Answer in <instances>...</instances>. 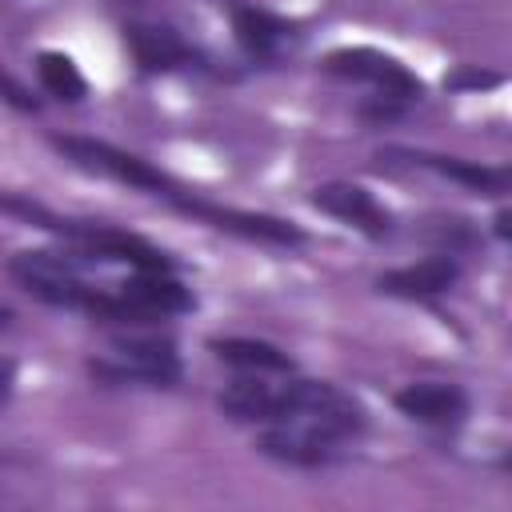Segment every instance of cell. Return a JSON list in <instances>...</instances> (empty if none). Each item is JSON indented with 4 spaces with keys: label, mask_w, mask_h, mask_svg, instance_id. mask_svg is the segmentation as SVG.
<instances>
[{
    "label": "cell",
    "mask_w": 512,
    "mask_h": 512,
    "mask_svg": "<svg viewBox=\"0 0 512 512\" xmlns=\"http://www.w3.org/2000/svg\"><path fill=\"white\" fill-rule=\"evenodd\" d=\"M48 144L56 148L60 160H68L72 168L88 172V176H100V180H116L148 200H160L164 208H172L176 216L192 220V224H204L212 232H224V236H236V240H248V244H260V248H304L308 244V232L288 220V216H276V212H252V208H232V204H220L196 188H188L184 180H176L172 172H164L160 164L144 160L140 152H128L112 140H100V136H80V132H52Z\"/></svg>",
    "instance_id": "obj_1"
},
{
    "label": "cell",
    "mask_w": 512,
    "mask_h": 512,
    "mask_svg": "<svg viewBox=\"0 0 512 512\" xmlns=\"http://www.w3.org/2000/svg\"><path fill=\"white\" fill-rule=\"evenodd\" d=\"M216 412L232 424L244 428H264L280 420H304L336 432L340 440L356 444L368 432V408L340 384L332 380H312V376H236L216 392Z\"/></svg>",
    "instance_id": "obj_2"
},
{
    "label": "cell",
    "mask_w": 512,
    "mask_h": 512,
    "mask_svg": "<svg viewBox=\"0 0 512 512\" xmlns=\"http://www.w3.org/2000/svg\"><path fill=\"white\" fill-rule=\"evenodd\" d=\"M0 212L16 216L48 236H56L68 252H76L84 264H116L128 272H152V268H180L172 252H164L160 244H152L148 236L120 228L112 220H92V216H68L56 212L40 200H32L28 192H8L0 188Z\"/></svg>",
    "instance_id": "obj_3"
},
{
    "label": "cell",
    "mask_w": 512,
    "mask_h": 512,
    "mask_svg": "<svg viewBox=\"0 0 512 512\" xmlns=\"http://www.w3.org/2000/svg\"><path fill=\"white\" fill-rule=\"evenodd\" d=\"M84 372L96 388H176L184 380V356L172 336L152 328H124L108 352H92Z\"/></svg>",
    "instance_id": "obj_4"
},
{
    "label": "cell",
    "mask_w": 512,
    "mask_h": 512,
    "mask_svg": "<svg viewBox=\"0 0 512 512\" xmlns=\"http://www.w3.org/2000/svg\"><path fill=\"white\" fill-rule=\"evenodd\" d=\"M84 260L68 248H20L8 256L4 272L12 284H20L32 300L60 308V312H80L88 320H96L100 300H104V284L84 276Z\"/></svg>",
    "instance_id": "obj_5"
},
{
    "label": "cell",
    "mask_w": 512,
    "mask_h": 512,
    "mask_svg": "<svg viewBox=\"0 0 512 512\" xmlns=\"http://www.w3.org/2000/svg\"><path fill=\"white\" fill-rule=\"evenodd\" d=\"M120 40H124V52H128V60L140 76H180V72L228 76L208 48L188 40L168 20H124Z\"/></svg>",
    "instance_id": "obj_6"
},
{
    "label": "cell",
    "mask_w": 512,
    "mask_h": 512,
    "mask_svg": "<svg viewBox=\"0 0 512 512\" xmlns=\"http://www.w3.org/2000/svg\"><path fill=\"white\" fill-rule=\"evenodd\" d=\"M320 72L332 76V80H344V84H360L368 92H388V96H400L408 104H420L424 100V80L392 52L384 48H372V44H340L332 52L320 56Z\"/></svg>",
    "instance_id": "obj_7"
},
{
    "label": "cell",
    "mask_w": 512,
    "mask_h": 512,
    "mask_svg": "<svg viewBox=\"0 0 512 512\" xmlns=\"http://www.w3.org/2000/svg\"><path fill=\"white\" fill-rule=\"evenodd\" d=\"M256 456L292 468V472H328L336 464H344L348 456V440H340L336 432L320 428V424H304V420H280V424H264L252 436Z\"/></svg>",
    "instance_id": "obj_8"
},
{
    "label": "cell",
    "mask_w": 512,
    "mask_h": 512,
    "mask_svg": "<svg viewBox=\"0 0 512 512\" xmlns=\"http://www.w3.org/2000/svg\"><path fill=\"white\" fill-rule=\"evenodd\" d=\"M228 24H232V40H236L240 56L252 68L280 64L304 40V24L300 20H292L284 12H272L264 4H228Z\"/></svg>",
    "instance_id": "obj_9"
},
{
    "label": "cell",
    "mask_w": 512,
    "mask_h": 512,
    "mask_svg": "<svg viewBox=\"0 0 512 512\" xmlns=\"http://www.w3.org/2000/svg\"><path fill=\"white\" fill-rule=\"evenodd\" d=\"M464 280V260L456 252H428L412 264H396L376 272L372 288L388 300H404V304H436L444 296H452Z\"/></svg>",
    "instance_id": "obj_10"
},
{
    "label": "cell",
    "mask_w": 512,
    "mask_h": 512,
    "mask_svg": "<svg viewBox=\"0 0 512 512\" xmlns=\"http://www.w3.org/2000/svg\"><path fill=\"white\" fill-rule=\"evenodd\" d=\"M308 200H312L316 212L332 216L336 224L360 232L372 244H380V240H388L396 232V212L372 188H364L356 180H324V184L312 188Z\"/></svg>",
    "instance_id": "obj_11"
},
{
    "label": "cell",
    "mask_w": 512,
    "mask_h": 512,
    "mask_svg": "<svg viewBox=\"0 0 512 512\" xmlns=\"http://www.w3.org/2000/svg\"><path fill=\"white\" fill-rule=\"evenodd\" d=\"M380 160H396L408 168H424L440 180H452L456 188L472 196H492L504 200L512 188V168L508 164H488V160H468L456 152H432V148H384Z\"/></svg>",
    "instance_id": "obj_12"
},
{
    "label": "cell",
    "mask_w": 512,
    "mask_h": 512,
    "mask_svg": "<svg viewBox=\"0 0 512 512\" xmlns=\"http://www.w3.org/2000/svg\"><path fill=\"white\" fill-rule=\"evenodd\" d=\"M392 408L428 428V432H440V436H452L468 424L472 416V396L464 384L456 380H408L404 388L392 392Z\"/></svg>",
    "instance_id": "obj_13"
},
{
    "label": "cell",
    "mask_w": 512,
    "mask_h": 512,
    "mask_svg": "<svg viewBox=\"0 0 512 512\" xmlns=\"http://www.w3.org/2000/svg\"><path fill=\"white\" fill-rule=\"evenodd\" d=\"M204 348L212 352V360H220L236 376H288V372H296L292 352L264 340V336H208Z\"/></svg>",
    "instance_id": "obj_14"
},
{
    "label": "cell",
    "mask_w": 512,
    "mask_h": 512,
    "mask_svg": "<svg viewBox=\"0 0 512 512\" xmlns=\"http://www.w3.org/2000/svg\"><path fill=\"white\" fill-rule=\"evenodd\" d=\"M32 68H36V84L48 100H56V104H84L88 100V76L80 72V64L68 52L44 48V52H36Z\"/></svg>",
    "instance_id": "obj_15"
},
{
    "label": "cell",
    "mask_w": 512,
    "mask_h": 512,
    "mask_svg": "<svg viewBox=\"0 0 512 512\" xmlns=\"http://www.w3.org/2000/svg\"><path fill=\"white\" fill-rule=\"evenodd\" d=\"M412 108H416V104H408V100H400V96L368 92V96L356 100L352 116H356L368 132H388V128H396V124H404V120L412 116Z\"/></svg>",
    "instance_id": "obj_16"
},
{
    "label": "cell",
    "mask_w": 512,
    "mask_h": 512,
    "mask_svg": "<svg viewBox=\"0 0 512 512\" xmlns=\"http://www.w3.org/2000/svg\"><path fill=\"white\" fill-rule=\"evenodd\" d=\"M0 104H8V108L20 112V116H40V108H44V100H40L20 76H12V72L4 68V60H0Z\"/></svg>",
    "instance_id": "obj_17"
},
{
    "label": "cell",
    "mask_w": 512,
    "mask_h": 512,
    "mask_svg": "<svg viewBox=\"0 0 512 512\" xmlns=\"http://www.w3.org/2000/svg\"><path fill=\"white\" fill-rule=\"evenodd\" d=\"M504 76L500 72H488V68H476V64H460L456 72L444 76V88L448 92H480V88H496Z\"/></svg>",
    "instance_id": "obj_18"
},
{
    "label": "cell",
    "mask_w": 512,
    "mask_h": 512,
    "mask_svg": "<svg viewBox=\"0 0 512 512\" xmlns=\"http://www.w3.org/2000/svg\"><path fill=\"white\" fill-rule=\"evenodd\" d=\"M16 388H20V364L12 356H0V408L12 404Z\"/></svg>",
    "instance_id": "obj_19"
},
{
    "label": "cell",
    "mask_w": 512,
    "mask_h": 512,
    "mask_svg": "<svg viewBox=\"0 0 512 512\" xmlns=\"http://www.w3.org/2000/svg\"><path fill=\"white\" fill-rule=\"evenodd\" d=\"M508 220H512V216H508V208L500 204V208H496V216H492V232H496V240H500V244H508V240H512Z\"/></svg>",
    "instance_id": "obj_20"
},
{
    "label": "cell",
    "mask_w": 512,
    "mask_h": 512,
    "mask_svg": "<svg viewBox=\"0 0 512 512\" xmlns=\"http://www.w3.org/2000/svg\"><path fill=\"white\" fill-rule=\"evenodd\" d=\"M16 320H20V316H16V308L0 300V332H8V328H16Z\"/></svg>",
    "instance_id": "obj_21"
},
{
    "label": "cell",
    "mask_w": 512,
    "mask_h": 512,
    "mask_svg": "<svg viewBox=\"0 0 512 512\" xmlns=\"http://www.w3.org/2000/svg\"><path fill=\"white\" fill-rule=\"evenodd\" d=\"M0 504H4V492H0Z\"/></svg>",
    "instance_id": "obj_22"
}]
</instances>
